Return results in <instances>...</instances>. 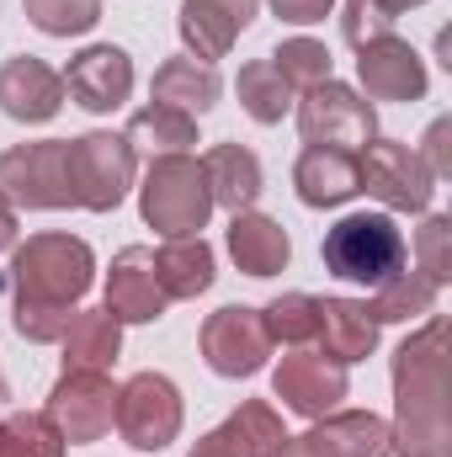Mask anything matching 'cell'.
<instances>
[{
    "label": "cell",
    "mask_w": 452,
    "mask_h": 457,
    "mask_svg": "<svg viewBox=\"0 0 452 457\" xmlns=\"http://www.w3.org/2000/svg\"><path fill=\"white\" fill-rule=\"evenodd\" d=\"M59 91H64V80L54 70H43L38 59H11L5 75H0V107L16 117V122L54 117L59 112Z\"/></svg>",
    "instance_id": "8fae6325"
},
{
    "label": "cell",
    "mask_w": 452,
    "mask_h": 457,
    "mask_svg": "<svg viewBox=\"0 0 452 457\" xmlns=\"http://www.w3.org/2000/svg\"><path fill=\"white\" fill-rule=\"evenodd\" d=\"M272 80H282V75H277V64H255V70H245V75H239V96H245L250 117H261V122H277V117L288 112V86H277V91H272Z\"/></svg>",
    "instance_id": "d4e9b609"
},
{
    "label": "cell",
    "mask_w": 452,
    "mask_h": 457,
    "mask_svg": "<svg viewBox=\"0 0 452 457\" xmlns=\"http://www.w3.org/2000/svg\"><path fill=\"white\" fill-rule=\"evenodd\" d=\"M213 96H219V75L197 70L192 59H171L155 75V102L171 107V112H192V107L203 112V107H213Z\"/></svg>",
    "instance_id": "e0dca14e"
},
{
    "label": "cell",
    "mask_w": 452,
    "mask_h": 457,
    "mask_svg": "<svg viewBox=\"0 0 452 457\" xmlns=\"http://www.w3.org/2000/svg\"><path fill=\"white\" fill-rule=\"evenodd\" d=\"M362 80H372L378 91H421L415 54H410V48H399V43L362 54Z\"/></svg>",
    "instance_id": "603a6c76"
},
{
    "label": "cell",
    "mask_w": 452,
    "mask_h": 457,
    "mask_svg": "<svg viewBox=\"0 0 452 457\" xmlns=\"http://www.w3.org/2000/svg\"><path fill=\"white\" fill-rule=\"evenodd\" d=\"M0 457H59V431L43 415H16L0 426Z\"/></svg>",
    "instance_id": "cb8c5ba5"
},
{
    "label": "cell",
    "mask_w": 452,
    "mask_h": 457,
    "mask_svg": "<svg viewBox=\"0 0 452 457\" xmlns=\"http://www.w3.org/2000/svg\"><path fill=\"white\" fill-rule=\"evenodd\" d=\"M0 187L27 203V208H59L70 203V170H64V144H27L0 160Z\"/></svg>",
    "instance_id": "8992f818"
},
{
    "label": "cell",
    "mask_w": 452,
    "mask_h": 457,
    "mask_svg": "<svg viewBox=\"0 0 452 457\" xmlns=\"http://www.w3.org/2000/svg\"><path fill=\"white\" fill-rule=\"evenodd\" d=\"M11 239H16V219H11V208L0 203V250H5Z\"/></svg>",
    "instance_id": "4dcf8cb0"
},
{
    "label": "cell",
    "mask_w": 452,
    "mask_h": 457,
    "mask_svg": "<svg viewBox=\"0 0 452 457\" xmlns=\"http://www.w3.org/2000/svg\"><path fill=\"white\" fill-rule=\"evenodd\" d=\"M16 287H21V303H16V330L21 336H59V325L70 320L64 309L91 287V250L80 239H64V234H48V239H32L21 255H16Z\"/></svg>",
    "instance_id": "6da1fadb"
},
{
    "label": "cell",
    "mask_w": 452,
    "mask_h": 457,
    "mask_svg": "<svg viewBox=\"0 0 452 457\" xmlns=\"http://www.w3.org/2000/svg\"><path fill=\"white\" fill-rule=\"evenodd\" d=\"M255 16V0H187L181 11V32L187 43H197V54H224L229 37Z\"/></svg>",
    "instance_id": "7c38bea8"
},
{
    "label": "cell",
    "mask_w": 452,
    "mask_h": 457,
    "mask_svg": "<svg viewBox=\"0 0 452 457\" xmlns=\"http://www.w3.org/2000/svg\"><path fill=\"white\" fill-rule=\"evenodd\" d=\"M266 314H272V320H266V330H272V336H288V341H298V336H309V330L320 325V303H314V298H304V293H293V298L272 303Z\"/></svg>",
    "instance_id": "f1b7e54d"
},
{
    "label": "cell",
    "mask_w": 452,
    "mask_h": 457,
    "mask_svg": "<svg viewBox=\"0 0 452 457\" xmlns=\"http://www.w3.org/2000/svg\"><path fill=\"white\" fill-rule=\"evenodd\" d=\"M277 394H282L293 410L320 415V410H331L340 399V372H325L320 361H288V367L277 372Z\"/></svg>",
    "instance_id": "ac0fdd59"
},
{
    "label": "cell",
    "mask_w": 452,
    "mask_h": 457,
    "mask_svg": "<svg viewBox=\"0 0 452 457\" xmlns=\"http://www.w3.org/2000/svg\"><path fill=\"white\" fill-rule=\"evenodd\" d=\"M356 187H362L356 165H351L346 154H336V149H309L304 165H298V197H304L309 208L340 203V197H351Z\"/></svg>",
    "instance_id": "9a60e30c"
},
{
    "label": "cell",
    "mask_w": 452,
    "mask_h": 457,
    "mask_svg": "<svg viewBox=\"0 0 452 457\" xmlns=\"http://www.w3.org/2000/svg\"><path fill=\"white\" fill-rule=\"evenodd\" d=\"M325 266L340 282L362 287H389L394 271L405 266V234L383 213H351L325 234Z\"/></svg>",
    "instance_id": "7a4b0ae2"
},
{
    "label": "cell",
    "mask_w": 452,
    "mask_h": 457,
    "mask_svg": "<svg viewBox=\"0 0 452 457\" xmlns=\"http://www.w3.org/2000/svg\"><path fill=\"white\" fill-rule=\"evenodd\" d=\"M64 86H70V96H75L86 112H113V107H122V96H128V86H133V64H128L122 48H86V54L70 64Z\"/></svg>",
    "instance_id": "52a82bcc"
},
{
    "label": "cell",
    "mask_w": 452,
    "mask_h": 457,
    "mask_svg": "<svg viewBox=\"0 0 452 457\" xmlns=\"http://www.w3.org/2000/svg\"><path fill=\"white\" fill-rule=\"evenodd\" d=\"M356 176H362L372 192H383L389 203H399V208H421V203H426V187L410 181V154H405V149H378Z\"/></svg>",
    "instance_id": "ffe728a7"
},
{
    "label": "cell",
    "mask_w": 452,
    "mask_h": 457,
    "mask_svg": "<svg viewBox=\"0 0 452 457\" xmlns=\"http://www.w3.org/2000/svg\"><path fill=\"white\" fill-rule=\"evenodd\" d=\"M340 122H351V133H372V112L351 96V91H340V86H325V91H314V102L304 107V133H309V144H320V138H331Z\"/></svg>",
    "instance_id": "d6986e66"
},
{
    "label": "cell",
    "mask_w": 452,
    "mask_h": 457,
    "mask_svg": "<svg viewBox=\"0 0 452 457\" xmlns=\"http://www.w3.org/2000/svg\"><path fill=\"white\" fill-rule=\"evenodd\" d=\"M117 356V325L113 314H86V320H75L70 325V361L80 367V372H96L102 361H113Z\"/></svg>",
    "instance_id": "7402d4cb"
},
{
    "label": "cell",
    "mask_w": 452,
    "mask_h": 457,
    "mask_svg": "<svg viewBox=\"0 0 452 457\" xmlns=\"http://www.w3.org/2000/svg\"><path fill=\"white\" fill-rule=\"evenodd\" d=\"M54 415L64 420V436L70 442H91L113 426V394L96 372H70L59 388H54Z\"/></svg>",
    "instance_id": "30bf717a"
},
{
    "label": "cell",
    "mask_w": 452,
    "mask_h": 457,
    "mask_svg": "<svg viewBox=\"0 0 452 457\" xmlns=\"http://www.w3.org/2000/svg\"><path fill=\"white\" fill-rule=\"evenodd\" d=\"M155 277H160L165 298H192V293H203V287L213 282V255H208V245H203L197 234L171 239V245L155 255Z\"/></svg>",
    "instance_id": "4fadbf2b"
},
{
    "label": "cell",
    "mask_w": 452,
    "mask_h": 457,
    "mask_svg": "<svg viewBox=\"0 0 452 457\" xmlns=\"http://www.w3.org/2000/svg\"><path fill=\"white\" fill-rule=\"evenodd\" d=\"M197 457H234V453H229V447H224V442H219V436H208V447H203V453H197Z\"/></svg>",
    "instance_id": "1f68e13d"
},
{
    "label": "cell",
    "mask_w": 452,
    "mask_h": 457,
    "mask_svg": "<svg viewBox=\"0 0 452 457\" xmlns=\"http://www.w3.org/2000/svg\"><path fill=\"white\" fill-rule=\"evenodd\" d=\"M229 250H234V261H239L250 277H272V271L288 266V234L272 224V219H234Z\"/></svg>",
    "instance_id": "2e32d148"
},
{
    "label": "cell",
    "mask_w": 452,
    "mask_h": 457,
    "mask_svg": "<svg viewBox=\"0 0 452 457\" xmlns=\"http://www.w3.org/2000/svg\"><path fill=\"white\" fill-rule=\"evenodd\" d=\"M203 345H208L213 372L239 378V372H255V367H261V356H266V325H261L250 309H224V314L208 325Z\"/></svg>",
    "instance_id": "ba28073f"
},
{
    "label": "cell",
    "mask_w": 452,
    "mask_h": 457,
    "mask_svg": "<svg viewBox=\"0 0 452 457\" xmlns=\"http://www.w3.org/2000/svg\"><path fill=\"white\" fill-rule=\"evenodd\" d=\"M113 415H117V426H122V436H128L133 447H144V453L165 447V442L176 436V426H181L176 388H171L165 378H149V372L122 388V399L113 404Z\"/></svg>",
    "instance_id": "5b68a950"
},
{
    "label": "cell",
    "mask_w": 452,
    "mask_h": 457,
    "mask_svg": "<svg viewBox=\"0 0 452 457\" xmlns=\"http://www.w3.org/2000/svg\"><path fill=\"white\" fill-rule=\"evenodd\" d=\"M203 181H208V197H219L224 208H250L255 192H261V165H255V154H245V149L224 144V149L208 154Z\"/></svg>",
    "instance_id": "5bb4252c"
},
{
    "label": "cell",
    "mask_w": 452,
    "mask_h": 457,
    "mask_svg": "<svg viewBox=\"0 0 452 457\" xmlns=\"http://www.w3.org/2000/svg\"><path fill=\"white\" fill-rule=\"evenodd\" d=\"M27 11H32V21L43 27V32H86L91 21H96V0H27Z\"/></svg>",
    "instance_id": "4316f807"
},
{
    "label": "cell",
    "mask_w": 452,
    "mask_h": 457,
    "mask_svg": "<svg viewBox=\"0 0 452 457\" xmlns=\"http://www.w3.org/2000/svg\"><path fill=\"white\" fill-rule=\"evenodd\" d=\"M272 5H277V11H282L288 21H320L331 0H272Z\"/></svg>",
    "instance_id": "f546056e"
},
{
    "label": "cell",
    "mask_w": 452,
    "mask_h": 457,
    "mask_svg": "<svg viewBox=\"0 0 452 457\" xmlns=\"http://www.w3.org/2000/svg\"><path fill=\"white\" fill-rule=\"evenodd\" d=\"M277 75H282L288 86H293V80H304V86L314 80V86H320V80L331 75V54H325L320 43H304V37H298V43H282V48H277Z\"/></svg>",
    "instance_id": "83f0119b"
},
{
    "label": "cell",
    "mask_w": 452,
    "mask_h": 457,
    "mask_svg": "<svg viewBox=\"0 0 452 457\" xmlns=\"http://www.w3.org/2000/svg\"><path fill=\"white\" fill-rule=\"evenodd\" d=\"M128 138L113 133H91V138H75L64 144V170H70V203H86V208H113L128 187Z\"/></svg>",
    "instance_id": "277c9868"
},
{
    "label": "cell",
    "mask_w": 452,
    "mask_h": 457,
    "mask_svg": "<svg viewBox=\"0 0 452 457\" xmlns=\"http://www.w3.org/2000/svg\"><path fill=\"white\" fill-rule=\"evenodd\" d=\"M128 138H133V144L165 138L160 149H165V154H181V149L192 144V122H187L181 112H171V107H149V112H138L133 122H128Z\"/></svg>",
    "instance_id": "484cf974"
},
{
    "label": "cell",
    "mask_w": 452,
    "mask_h": 457,
    "mask_svg": "<svg viewBox=\"0 0 452 457\" xmlns=\"http://www.w3.org/2000/svg\"><path fill=\"white\" fill-rule=\"evenodd\" d=\"M320 330H325V336H336L331 351H336L340 361H356V356L372 345L367 309H356V303H320Z\"/></svg>",
    "instance_id": "44dd1931"
},
{
    "label": "cell",
    "mask_w": 452,
    "mask_h": 457,
    "mask_svg": "<svg viewBox=\"0 0 452 457\" xmlns=\"http://www.w3.org/2000/svg\"><path fill=\"white\" fill-rule=\"evenodd\" d=\"M213 197H208V181H203V165L181 160V154H165L155 170H149V187H144V219L171 234V239H187L197 234L208 219Z\"/></svg>",
    "instance_id": "3957f363"
},
{
    "label": "cell",
    "mask_w": 452,
    "mask_h": 457,
    "mask_svg": "<svg viewBox=\"0 0 452 457\" xmlns=\"http://www.w3.org/2000/svg\"><path fill=\"white\" fill-rule=\"evenodd\" d=\"M165 303V287L155 277V255L149 250H122L113 266V287H107V314L113 320H155Z\"/></svg>",
    "instance_id": "9c48e42d"
}]
</instances>
